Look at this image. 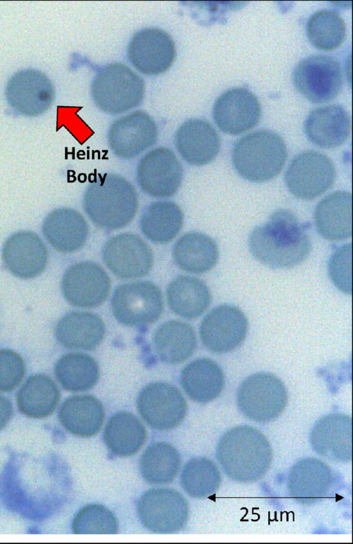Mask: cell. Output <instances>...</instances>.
<instances>
[{
  "instance_id": "11",
  "label": "cell",
  "mask_w": 353,
  "mask_h": 544,
  "mask_svg": "<svg viewBox=\"0 0 353 544\" xmlns=\"http://www.w3.org/2000/svg\"><path fill=\"white\" fill-rule=\"evenodd\" d=\"M334 163L326 155L314 150L297 154L290 162L285 182L296 198L314 199L329 190L336 179Z\"/></svg>"
},
{
  "instance_id": "33",
  "label": "cell",
  "mask_w": 353,
  "mask_h": 544,
  "mask_svg": "<svg viewBox=\"0 0 353 544\" xmlns=\"http://www.w3.org/2000/svg\"><path fill=\"white\" fill-rule=\"evenodd\" d=\"M147 432L141 421L133 414L118 412L107 422L103 439L108 450L117 456L135 454L146 441Z\"/></svg>"
},
{
  "instance_id": "32",
  "label": "cell",
  "mask_w": 353,
  "mask_h": 544,
  "mask_svg": "<svg viewBox=\"0 0 353 544\" xmlns=\"http://www.w3.org/2000/svg\"><path fill=\"white\" fill-rule=\"evenodd\" d=\"M184 216L172 201H154L145 206L139 218V228L145 237L155 244L172 241L180 232Z\"/></svg>"
},
{
  "instance_id": "9",
  "label": "cell",
  "mask_w": 353,
  "mask_h": 544,
  "mask_svg": "<svg viewBox=\"0 0 353 544\" xmlns=\"http://www.w3.org/2000/svg\"><path fill=\"white\" fill-rule=\"evenodd\" d=\"M111 305L115 319L130 327L155 322L163 310L159 287L148 281H139L119 285L114 291Z\"/></svg>"
},
{
  "instance_id": "37",
  "label": "cell",
  "mask_w": 353,
  "mask_h": 544,
  "mask_svg": "<svg viewBox=\"0 0 353 544\" xmlns=\"http://www.w3.org/2000/svg\"><path fill=\"white\" fill-rule=\"evenodd\" d=\"M181 466L177 450L167 442L150 445L141 454L139 469L142 478L151 484H167L172 482Z\"/></svg>"
},
{
  "instance_id": "18",
  "label": "cell",
  "mask_w": 353,
  "mask_h": 544,
  "mask_svg": "<svg viewBox=\"0 0 353 544\" xmlns=\"http://www.w3.org/2000/svg\"><path fill=\"white\" fill-rule=\"evenodd\" d=\"M130 63L143 74L155 76L167 71L176 57L174 40L165 31L146 28L137 32L127 47Z\"/></svg>"
},
{
  "instance_id": "39",
  "label": "cell",
  "mask_w": 353,
  "mask_h": 544,
  "mask_svg": "<svg viewBox=\"0 0 353 544\" xmlns=\"http://www.w3.org/2000/svg\"><path fill=\"white\" fill-rule=\"evenodd\" d=\"M221 482L216 465L204 456L194 457L184 465L180 483L183 490L192 498H202L214 494Z\"/></svg>"
},
{
  "instance_id": "14",
  "label": "cell",
  "mask_w": 353,
  "mask_h": 544,
  "mask_svg": "<svg viewBox=\"0 0 353 544\" xmlns=\"http://www.w3.org/2000/svg\"><path fill=\"white\" fill-rule=\"evenodd\" d=\"M137 406L147 424L161 431L177 427L188 410L186 401L178 388L164 382L146 385L138 395Z\"/></svg>"
},
{
  "instance_id": "40",
  "label": "cell",
  "mask_w": 353,
  "mask_h": 544,
  "mask_svg": "<svg viewBox=\"0 0 353 544\" xmlns=\"http://www.w3.org/2000/svg\"><path fill=\"white\" fill-rule=\"evenodd\" d=\"M345 24L340 14L330 9L314 12L306 23V35L316 49L329 51L337 48L345 36Z\"/></svg>"
},
{
  "instance_id": "12",
  "label": "cell",
  "mask_w": 353,
  "mask_h": 544,
  "mask_svg": "<svg viewBox=\"0 0 353 544\" xmlns=\"http://www.w3.org/2000/svg\"><path fill=\"white\" fill-rule=\"evenodd\" d=\"M183 179V166L174 152L168 148L159 147L149 151L137 165L136 179L139 187L153 198L174 195Z\"/></svg>"
},
{
  "instance_id": "35",
  "label": "cell",
  "mask_w": 353,
  "mask_h": 544,
  "mask_svg": "<svg viewBox=\"0 0 353 544\" xmlns=\"http://www.w3.org/2000/svg\"><path fill=\"white\" fill-rule=\"evenodd\" d=\"M166 294L171 310L186 319L199 317L211 303L208 285L191 276L180 275L174 279L168 286Z\"/></svg>"
},
{
  "instance_id": "31",
  "label": "cell",
  "mask_w": 353,
  "mask_h": 544,
  "mask_svg": "<svg viewBox=\"0 0 353 544\" xmlns=\"http://www.w3.org/2000/svg\"><path fill=\"white\" fill-rule=\"evenodd\" d=\"M180 382L192 401L206 403L220 395L224 387L225 376L216 362L209 358H199L183 368Z\"/></svg>"
},
{
  "instance_id": "19",
  "label": "cell",
  "mask_w": 353,
  "mask_h": 544,
  "mask_svg": "<svg viewBox=\"0 0 353 544\" xmlns=\"http://www.w3.org/2000/svg\"><path fill=\"white\" fill-rule=\"evenodd\" d=\"M158 128L145 112L136 110L112 122L108 143L112 153L122 159H132L155 144Z\"/></svg>"
},
{
  "instance_id": "25",
  "label": "cell",
  "mask_w": 353,
  "mask_h": 544,
  "mask_svg": "<svg viewBox=\"0 0 353 544\" xmlns=\"http://www.w3.org/2000/svg\"><path fill=\"white\" fill-rule=\"evenodd\" d=\"M41 232L52 248L63 253H72L85 243L89 228L79 211L62 207L51 210L44 217Z\"/></svg>"
},
{
  "instance_id": "38",
  "label": "cell",
  "mask_w": 353,
  "mask_h": 544,
  "mask_svg": "<svg viewBox=\"0 0 353 544\" xmlns=\"http://www.w3.org/2000/svg\"><path fill=\"white\" fill-rule=\"evenodd\" d=\"M54 373L62 387L74 392L92 388L99 378V368L95 359L80 352L62 356L55 364Z\"/></svg>"
},
{
  "instance_id": "16",
  "label": "cell",
  "mask_w": 353,
  "mask_h": 544,
  "mask_svg": "<svg viewBox=\"0 0 353 544\" xmlns=\"http://www.w3.org/2000/svg\"><path fill=\"white\" fill-rule=\"evenodd\" d=\"M61 291L65 300L79 308H95L108 298L111 281L98 263L84 261L70 265L61 279Z\"/></svg>"
},
{
  "instance_id": "3",
  "label": "cell",
  "mask_w": 353,
  "mask_h": 544,
  "mask_svg": "<svg viewBox=\"0 0 353 544\" xmlns=\"http://www.w3.org/2000/svg\"><path fill=\"white\" fill-rule=\"evenodd\" d=\"M216 458L230 479L252 483L268 472L272 461V450L261 431L251 425H239L220 437L216 446Z\"/></svg>"
},
{
  "instance_id": "41",
  "label": "cell",
  "mask_w": 353,
  "mask_h": 544,
  "mask_svg": "<svg viewBox=\"0 0 353 544\" xmlns=\"http://www.w3.org/2000/svg\"><path fill=\"white\" fill-rule=\"evenodd\" d=\"M72 530L77 534H112L119 531V523L113 513L100 504H88L75 514Z\"/></svg>"
},
{
  "instance_id": "24",
  "label": "cell",
  "mask_w": 353,
  "mask_h": 544,
  "mask_svg": "<svg viewBox=\"0 0 353 544\" xmlns=\"http://www.w3.org/2000/svg\"><path fill=\"white\" fill-rule=\"evenodd\" d=\"M174 144L181 157L189 165L202 166L212 162L221 148L214 128L201 119H190L176 130Z\"/></svg>"
},
{
  "instance_id": "4",
  "label": "cell",
  "mask_w": 353,
  "mask_h": 544,
  "mask_svg": "<svg viewBox=\"0 0 353 544\" xmlns=\"http://www.w3.org/2000/svg\"><path fill=\"white\" fill-rule=\"evenodd\" d=\"M82 205L96 226L112 231L127 226L133 220L139 197L133 185L123 177L99 174L85 189Z\"/></svg>"
},
{
  "instance_id": "36",
  "label": "cell",
  "mask_w": 353,
  "mask_h": 544,
  "mask_svg": "<svg viewBox=\"0 0 353 544\" xmlns=\"http://www.w3.org/2000/svg\"><path fill=\"white\" fill-rule=\"evenodd\" d=\"M60 392L48 375L30 376L17 394L19 410L32 419H43L51 415L60 400Z\"/></svg>"
},
{
  "instance_id": "30",
  "label": "cell",
  "mask_w": 353,
  "mask_h": 544,
  "mask_svg": "<svg viewBox=\"0 0 353 544\" xmlns=\"http://www.w3.org/2000/svg\"><path fill=\"white\" fill-rule=\"evenodd\" d=\"M61 425L70 434L88 438L101 430L105 410L101 401L91 395H75L66 399L58 413Z\"/></svg>"
},
{
  "instance_id": "21",
  "label": "cell",
  "mask_w": 353,
  "mask_h": 544,
  "mask_svg": "<svg viewBox=\"0 0 353 544\" xmlns=\"http://www.w3.org/2000/svg\"><path fill=\"white\" fill-rule=\"evenodd\" d=\"M261 114L260 103L249 90H226L216 100L212 110L216 125L225 133L236 135L254 128Z\"/></svg>"
},
{
  "instance_id": "15",
  "label": "cell",
  "mask_w": 353,
  "mask_h": 544,
  "mask_svg": "<svg viewBox=\"0 0 353 544\" xmlns=\"http://www.w3.org/2000/svg\"><path fill=\"white\" fill-rule=\"evenodd\" d=\"M5 97L10 107L26 117H37L53 103L55 89L41 70L26 68L15 72L8 81Z\"/></svg>"
},
{
  "instance_id": "28",
  "label": "cell",
  "mask_w": 353,
  "mask_h": 544,
  "mask_svg": "<svg viewBox=\"0 0 353 544\" xmlns=\"http://www.w3.org/2000/svg\"><path fill=\"white\" fill-rule=\"evenodd\" d=\"M352 195L336 191L324 199L314 210V225L319 234L328 241H341L352 235Z\"/></svg>"
},
{
  "instance_id": "8",
  "label": "cell",
  "mask_w": 353,
  "mask_h": 544,
  "mask_svg": "<svg viewBox=\"0 0 353 544\" xmlns=\"http://www.w3.org/2000/svg\"><path fill=\"white\" fill-rule=\"evenodd\" d=\"M292 81L298 92L314 103L336 98L343 86V71L339 61L326 54H313L302 59L292 72Z\"/></svg>"
},
{
  "instance_id": "13",
  "label": "cell",
  "mask_w": 353,
  "mask_h": 544,
  "mask_svg": "<svg viewBox=\"0 0 353 544\" xmlns=\"http://www.w3.org/2000/svg\"><path fill=\"white\" fill-rule=\"evenodd\" d=\"M101 254L108 270L123 279L145 276L154 263L153 252L149 245L132 232H123L110 237L103 245Z\"/></svg>"
},
{
  "instance_id": "10",
  "label": "cell",
  "mask_w": 353,
  "mask_h": 544,
  "mask_svg": "<svg viewBox=\"0 0 353 544\" xmlns=\"http://www.w3.org/2000/svg\"><path fill=\"white\" fill-rule=\"evenodd\" d=\"M141 524L157 534H172L186 524L188 502L178 491L171 488H153L145 492L137 506Z\"/></svg>"
},
{
  "instance_id": "42",
  "label": "cell",
  "mask_w": 353,
  "mask_h": 544,
  "mask_svg": "<svg viewBox=\"0 0 353 544\" xmlns=\"http://www.w3.org/2000/svg\"><path fill=\"white\" fill-rule=\"evenodd\" d=\"M351 243L339 247L328 262V274L334 285L345 294L352 292Z\"/></svg>"
},
{
  "instance_id": "29",
  "label": "cell",
  "mask_w": 353,
  "mask_h": 544,
  "mask_svg": "<svg viewBox=\"0 0 353 544\" xmlns=\"http://www.w3.org/2000/svg\"><path fill=\"white\" fill-rule=\"evenodd\" d=\"M175 264L182 270L203 274L211 270L219 259L215 241L206 234L189 232L182 235L172 248Z\"/></svg>"
},
{
  "instance_id": "43",
  "label": "cell",
  "mask_w": 353,
  "mask_h": 544,
  "mask_svg": "<svg viewBox=\"0 0 353 544\" xmlns=\"http://www.w3.org/2000/svg\"><path fill=\"white\" fill-rule=\"evenodd\" d=\"M26 372L23 358L10 349H0V392H11L21 382Z\"/></svg>"
},
{
  "instance_id": "5",
  "label": "cell",
  "mask_w": 353,
  "mask_h": 544,
  "mask_svg": "<svg viewBox=\"0 0 353 544\" xmlns=\"http://www.w3.org/2000/svg\"><path fill=\"white\" fill-rule=\"evenodd\" d=\"M288 157L280 135L267 130L247 134L234 145L232 161L243 179L254 183L272 179L283 169Z\"/></svg>"
},
{
  "instance_id": "26",
  "label": "cell",
  "mask_w": 353,
  "mask_h": 544,
  "mask_svg": "<svg viewBox=\"0 0 353 544\" xmlns=\"http://www.w3.org/2000/svg\"><path fill=\"white\" fill-rule=\"evenodd\" d=\"M351 121L347 111L339 105L316 108L304 122V132L314 144L323 148L341 145L348 138Z\"/></svg>"
},
{
  "instance_id": "23",
  "label": "cell",
  "mask_w": 353,
  "mask_h": 544,
  "mask_svg": "<svg viewBox=\"0 0 353 544\" xmlns=\"http://www.w3.org/2000/svg\"><path fill=\"white\" fill-rule=\"evenodd\" d=\"M334 476L330 467L314 457H305L290 469L287 489L297 503L309 505L325 498L330 491Z\"/></svg>"
},
{
  "instance_id": "22",
  "label": "cell",
  "mask_w": 353,
  "mask_h": 544,
  "mask_svg": "<svg viewBox=\"0 0 353 544\" xmlns=\"http://www.w3.org/2000/svg\"><path fill=\"white\" fill-rule=\"evenodd\" d=\"M310 443L319 456L347 463L352 460V419L342 413H331L319 419L310 433Z\"/></svg>"
},
{
  "instance_id": "2",
  "label": "cell",
  "mask_w": 353,
  "mask_h": 544,
  "mask_svg": "<svg viewBox=\"0 0 353 544\" xmlns=\"http://www.w3.org/2000/svg\"><path fill=\"white\" fill-rule=\"evenodd\" d=\"M249 249L261 263L274 269H288L303 262L312 243L306 228L296 216L286 209H279L267 223L250 233Z\"/></svg>"
},
{
  "instance_id": "20",
  "label": "cell",
  "mask_w": 353,
  "mask_h": 544,
  "mask_svg": "<svg viewBox=\"0 0 353 544\" xmlns=\"http://www.w3.org/2000/svg\"><path fill=\"white\" fill-rule=\"evenodd\" d=\"M5 268L14 276L30 279L45 270L48 252L43 239L31 230H19L10 234L1 246Z\"/></svg>"
},
{
  "instance_id": "44",
  "label": "cell",
  "mask_w": 353,
  "mask_h": 544,
  "mask_svg": "<svg viewBox=\"0 0 353 544\" xmlns=\"http://www.w3.org/2000/svg\"><path fill=\"white\" fill-rule=\"evenodd\" d=\"M13 416V405L9 399L0 394V431L9 423Z\"/></svg>"
},
{
  "instance_id": "17",
  "label": "cell",
  "mask_w": 353,
  "mask_h": 544,
  "mask_svg": "<svg viewBox=\"0 0 353 544\" xmlns=\"http://www.w3.org/2000/svg\"><path fill=\"white\" fill-rule=\"evenodd\" d=\"M248 321L237 307L223 304L213 308L203 318L199 329L204 346L216 354L230 352L243 343Z\"/></svg>"
},
{
  "instance_id": "34",
  "label": "cell",
  "mask_w": 353,
  "mask_h": 544,
  "mask_svg": "<svg viewBox=\"0 0 353 544\" xmlns=\"http://www.w3.org/2000/svg\"><path fill=\"white\" fill-rule=\"evenodd\" d=\"M153 344L158 357L168 364H178L194 352L197 341L192 327L180 321H168L155 331Z\"/></svg>"
},
{
  "instance_id": "27",
  "label": "cell",
  "mask_w": 353,
  "mask_h": 544,
  "mask_svg": "<svg viewBox=\"0 0 353 544\" xmlns=\"http://www.w3.org/2000/svg\"><path fill=\"white\" fill-rule=\"evenodd\" d=\"M105 324L97 314L74 311L65 314L58 322L55 334L58 341L68 349L90 350L103 341Z\"/></svg>"
},
{
  "instance_id": "1",
  "label": "cell",
  "mask_w": 353,
  "mask_h": 544,
  "mask_svg": "<svg viewBox=\"0 0 353 544\" xmlns=\"http://www.w3.org/2000/svg\"><path fill=\"white\" fill-rule=\"evenodd\" d=\"M49 459L17 455L0 476V496L10 510L31 520H43L54 510L53 471Z\"/></svg>"
},
{
  "instance_id": "7",
  "label": "cell",
  "mask_w": 353,
  "mask_h": 544,
  "mask_svg": "<svg viewBox=\"0 0 353 544\" xmlns=\"http://www.w3.org/2000/svg\"><path fill=\"white\" fill-rule=\"evenodd\" d=\"M288 399L283 381L269 372H257L247 376L236 393L239 411L257 423H268L278 418L285 410Z\"/></svg>"
},
{
  "instance_id": "6",
  "label": "cell",
  "mask_w": 353,
  "mask_h": 544,
  "mask_svg": "<svg viewBox=\"0 0 353 544\" xmlns=\"http://www.w3.org/2000/svg\"><path fill=\"white\" fill-rule=\"evenodd\" d=\"M94 105L103 112L117 115L139 105L145 94L143 79L121 63L101 67L90 85Z\"/></svg>"
}]
</instances>
